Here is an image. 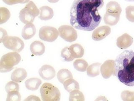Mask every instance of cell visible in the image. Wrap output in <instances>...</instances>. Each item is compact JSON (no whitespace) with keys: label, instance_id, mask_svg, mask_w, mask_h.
<instances>
[{"label":"cell","instance_id":"obj_32","mask_svg":"<svg viewBox=\"0 0 134 101\" xmlns=\"http://www.w3.org/2000/svg\"><path fill=\"white\" fill-rule=\"evenodd\" d=\"M3 1L8 5H13L18 3L24 4L27 3L29 2V0H3Z\"/></svg>","mask_w":134,"mask_h":101},{"label":"cell","instance_id":"obj_19","mask_svg":"<svg viewBox=\"0 0 134 101\" xmlns=\"http://www.w3.org/2000/svg\"><path fill=\"white\" fill-rule=\"evenodd\" d=\"M25 84V86L28 89L31 90H37L42 84V80L37 78H31L26 80Z\"/></svg>","mask_w":134,"mask_h":101},{"label":"cell","instance_id":"obj_23","mask_svg":"<svg viewBox=\"0 0 134 101\" xmlns=\"http://www.w3.org/2000/svg\"><path fill=\"white\" fill-rule=\"evenodd\" d=\"M63 84L64 88L68 92L75 89H79V85L77 81L72 78L66 80Z\"/></svg>","mask_w":134,"mask_h":101},{"label":"cell","instance_id":"obj_21","mask_svg":"<svg viewBox=\"0 0 134 101\" xmlns=\"http://www.w3.org/2000/svg\"><path fill=\"white\" fill-rule=\"evenodd\" d=\"M101 64L99 63H95L88 67L87 69V75L90 77H95L99 75Z\"/></svg>","mask_w":134,"mask_h":101},{"label":"cell","instance_id":"obj_20","mask_svg":"<svg viewBox=\"0 0 134 101\" xmlns=\"http://www.w3.org/2000/svg\"><path fill=\"white\" fill-rule=\"evenodd\" d=\"M106 12L111 13L120 15L121 12V7L120 5L116 1H110L107 5Z\"/></svg>","mask_w":134,"mask_h":101},{"label":"cell","instance_id":"obj_35","mask_svg":"<svg viewBox=\"0 0 134 101\" xmlns=\"http://www.w3.org/2000/svg\"><path fill=\"white\" fill-rule=\"evenodd\" d=\"M59 0H48V1L51 3H55L58 2Z\"/></svg>","mask_w":134,"mask_h":101},{"label":"cell","instance_id":"obj_4","mask_svg":"<svg viewBox=\"0 0 134 101\" xmlns=\"http://www.w3.org/2000/svg\"><path fill=\"white\" fill-rule=\"evenodd\" d=\"M40 14V10L33 1H30L19 13L20 21L25 24L32 23L35 18Z\"/></svg>","mask_w":134,"mask_h":101},{"label":"cell","instance_id":"obj_17","mask_svg":"<svg viewBox=\"0 0 134 101\" xmlns=\"http://www.w3.org/2000/svg\"><path fill=\"white\" fill-rule=\"evenodd\" d=\"M72 56L73 58H81L84 54V50L83 47L79 43L72 44L69 47Z\"/></svg>","mask_w":134,"mask_h":101},{"label":"cell","instance_id":"obj_14","mask_svg":"<svg viewBox=\"0 0 134 101\" xmlns=\"http://www.w3.org/2000/svg\"><path fill=\"white\" fill-rule=\"evenodd\" d=\"M30 50L32 54L36 56H41L45 52V48L42 42L35 41L31 44Z\"/></svg>","mask_w":134,"mask_h":101},{"label":"cell","instance_id":"obj_2","mask_svg":"<svg viewBox=\"0 0 134 101\" xmlns=\"http://www.w3.org/2000/svg\"><path fill=\"white\" fill-rule=\"evenodd\" d=\"M114 75L128 86H134V52L132 50L124 51L114 61Z\"/></svg>","mask_w":134,"mask_h":101},{"label":"cell","instance_id":"obj_15","mask_svg":"<svg viewBox=\"0 0 134 101\" xmlns=\"http://www.w3.org/2000/svg\"><path fill=\"white\" fill-rule=\"evenodd\" d=\"M39 18L43 21L50 20L54 16L53 11L48 6H43L40 8Z\"/></svg>","mask_w":134,"mask_h":101},{"label":"cell","instance_id":"obj_12","mask_svg":"<svg viewBox=\"0 0 134 101\" xmlns=\"http://www.w3.org/2000/svg\"><path fill=\"white\" fill-rule=\"evenodd\" d=\"M133 42V38L127 33H125L117 38L116 45L121 49H125L131 46Z\"/></svg>","mask_w":134,"mask_h":101},{"label":"cell","instance_id":"obj_6","mask_svg":"<svg viewBox=\"0 0 134 101\" xmlns=\"http://www.w3.org/2000/svg\"><path fill=\"white\" fill-rule=\"evenodd\" d=\"M1 42H3L6 48L17 52H20L24 47V43L23 41L16 36H6Z\"/></svg>","mask_w":134,"mask_h":101},{"label":"cell","instance_id":"obj_3","mask_svg":"<svg viewBox=\"0 0 134 101\" xmlns=\"http://www.w3.org/2000/svg\"><path fill=\"white\" fill-rule=\"evenodd\" d=\"M21 60L20 55L17 52H10L2 56L0 61L1 73H7L12 70Z\"/></svg>","mask_w":134,"mask_h":101},{"label":"cell","instance_id":"obj_1","mask_svg":"<svg viewBox=\"0 0 134 101\" xmlns=\"http://www.w3.org/2000/svg\"><path fill=\"white\" fill-rule=\"evenodd\" d=\"M104 5V0H75L70 9L71 26L81 31L95 29L102 19L98 11Z\"/></svg>","mask_w":134,"mask_h":101},{"label":"cell","instance_id":"obj_8","mask_svg":"<svg viewBox=\"0 0 134 101\" xmlns=\"http://www.w3.org/2000/svg\"><path fill=\"white\" fill-rule=\"evenodd\" d=\"M58 31L60 36L65 41L71 43L75 41L77 38V32L73 27L62 25L59 28Z\"/></svg>","mask_w":134,"mask_h":101},{"label":"cell","instance_id":"obj_34","mask_svg":"<svg viewBox=\"0 0 134 101\" xmlns=\"http://www.w3.org/2000/svg\"><path fill=\"white\" fill-rule=\"evenodd\" d=\"M1 41H2V40L3 39L4 37H5L6 36H8L7 33L6 32V31L5 29H3L1 28Z\"/></svg>","mask_w":134,"mask_h":101},{"label":"cell","instance_id":"obj_30","mask_svg":"<svg viewBox=\"0 0 134 101\" xmlns=\"http://www.w3.org/2000/svg\"><path fill=\"white\" fill-rule=\"evenodd\" d=\"M121 98L124 101H134V92L123 91L121 93Z\"/></svg>","mask_w":134,"mask_h":101},{"label":"cell","instance_id":"obj_18","mask_svg":"<svg viewBox=\"0 0 134 101\" xmlns=\"http://www.w3.org/2000/svg\"><path fill=\"white\" fill-rule=\"evenodd\" d=\"M120 15L111 14L106 12L104 15V20L107 25L114 26L117 24L120 19Z\"/></svg>","mask_w":134,"mask_h":101},{"label":"cell","instance_id":"obj_36","mask_svg":"<svg viewBox=\"0 0 134 101\" xmlns=\"http://www.w3.org/2000/svg\"><path fill=\"white\" fill-rule=\"evenodd\" d=\"M125 1H129V2H134V0H125Z\"/></svg>","mask_w":134,"mask_h":101},{"label":"cell","instance_id":"obj_25","mask_svg":"<svg viewBox=\"0 0 134 101\" xmlns=\"http://www.w3.org/2000/svg\"><path fill=\"white\" fill-rule=\"evenodd\" d=\"M85 97L82 92L79 90L75 89L70 92L69 101H84Z\"/></svg>","mask_w":134,"mask_h":101},{"label":"cell","instance_id":"obj_13","mask_svg":"<svg viewBox=\"0 0 134 101\" xmlns=\"http://www.w3.org/2000/svg\"><path fill=\"white\" fill-rule=\"evenodd\" d=\"M36 32V29L35 25L32 23H30L26 24L23 27L21 36L25 40H29L35 36Z\"/></svg>","mask_w":134,"mask_h":101},{"label":"cell","instance_id":"obj_22","mask_svg":"<svg viewBox=\"0 0 134 101\" xmlns=\"http://www.w3.org/2000/svg\"><path fill=\"white\" fill-rule=\"evenodd\" d=\"M57 78L61 83H63L66 80L72 78L73 76L70 71L65 69H63L59 71L57 74Z\"/></svg>","mask_w":134,"mask_h":101},{"label":"cell","instance_id":"obj_28","mask_svg":"<svg viewBox=\"0 0 134 101\" xmlns=\"http://www.w3.org/2000/svg\"><path fill=\"white\" fill-rule=\"evenodd\" d=\"M21 96L18 90H14L8 93L7 101H20Z\"/></svg>","mask_w":134,"mask_h":101},{"label":"cell","instance_id":"obj_26","mask_svg":"<svg viewBox=\"0 0 134 101\" xmlns=\"http://www.w3.org/2000/svg\"><path fill=\"white\" fill-rule=\"evenodd\" d=\"M0 24L6 22L10 17V14L9 11L7 8L4 7L0 8Z\"/></svg>","mask_w":134,"mask_h":101},{"label":"cell","instance_id":"obj_11","mask_svg":"<svg viewBox=\"0 0 134 101\" xmlns=\"http://www.w3.org/2000/svg\"><path fill=\"white\" fill-rule=\"evenodd\" d=\"M39 73L40 76L44 80H49L53 79L55 76V70L51 66L45 64L40 69Z\"/></svg>","mask_w":134,"mask_h":101},{"label":"cell","instance_id":"obj_31","mask_svg":"<svg viewBox=\"0 0 134 101\" xmlns=\"http://www.w3.org/2000/svg\"><path fill=\"white\" fill-rule=\"evenodd\" d=\"M126 16L129 21L134 22V6H130L126 8Z\"/></svg>","mask_w":134,"mask_h":101},{"label":"cell","instance_id":"obj_33","mask_svg":"<svg viewBox=\"0 0 134 101\" xmlns=\"http://www.w3.org/2000/svg\"><path fill=\"white\" fill-rule=\"evenodd\" d=\"M24 101H41L38 97L34 95L29 96Z\"/></svg>","mask_w":134,"mask_h":101},{"label":"cell","instance_id":"obj_24","mask_svg":"<svg viewBox=\"0 0 134 101\" xmlns=\"http://www.w3.org/2000/svg\"><path fill=\"white\" fill-rule=\"evenodd\" d=\"M88 63L83 59H77L73 62V66L77 70L82 72H85L88 67Z\"/></svg>","mask_w":134,"mask_h":101},{"label":"cell","instance_id":"obj_10","mask_svg":"<svg viewBox=\"0 0 134 101\" xmlns=\"http://www.w3.org/2000/svg\"><path fill=\"white\" fill-rule=\"evenodd\" d=\"M114 61L108 60L105 61L100 67V73L105 79H108L114 75Z\"/></svg>","mask_w":134,"mask_h":101},{"label":"cell","instance_id":"obj_27","mask_svg":"<svg viewBox=\"0 0 134 101\" xmlns=\"http://www.w3.org/2000/svg\"><path fill=\"white\" fill-rule=\"evenodd\" d=\"M61 56L66 62H71L74 59L72 56L69 47L63 48L61 52Z\"/></svg>","mask_w":134,"mask_h":101},{"label":"cell","instance_id":"obj_5","mask_svg":"<svg viewBox=\"0 0 134 101\" xmlns=\"http://www.w3.org/2000/svg\"><path fill=\"white\" fill-rule=\"evenodd\" d=\"M40 92L42 101H59L60 99V90L51 83H44L41 86Z\"/></svg>","mask_w":134,"mask_h":101},{"label":"cell","instance_id":"obj_29","mask_svg":"<svg viewBox=\"0 0 134 101\" xmlns=\"http://www.w3.org/2000/svg\"><path fill=\"white\" fill-rule=\"evenodd\" d=\"M5 89L6 92L8 93L9 92L14 90H19V84L14 81H10L8 82L5 86Z\"/></svg>","mask_w":134,"mask_h":101},{"label":"cell","instance_id":"obj_9","mask_svg":"<svg viewBox=\"0 0 134 101\" xmlns=\"http://www.w3.org/2000/svg\"><path fill=\"white\" fill-rule=\"evenodd\" d=\"M111 31V28L108 26H102L98 27L92 33V39L95 41H101L109 36Z\"/></svg>","mask_w":134,"mask_h":101},{"label":"cell","instance_id":"obj_16","mask_svg":"<svg viewBox=\"0 0 134 101\" xmlns=\"http://www.w3.org/2000/svg\"><path fill=\"white\" fill-rule=\"evenodd\" d=\"M27 72L24 69L19 68L13 72L11 76L12 80L16 83H20L26 78Z\"/></svg>","mask_w":134,"mask_h":101},{"label":"cell","instance_id":"obj_7","mask_svg":"<svg viewBox=\"0 0 134 101\" xmlns=\"http://www.w3.org/2000/svg\"><path fill=\"white\" fill-rule=\"evenodd\" d=\"M59 35L58 31L52 27H42L39 31V37L44 41L53 42L57 39Z\"/></svg>","mask_w":134,"mask_h":101}]
</instances>
